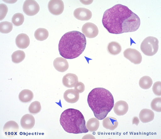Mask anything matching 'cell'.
<instances>
[{
	"label": "cell",
	"mask_w": 161,
	"mask_h": 139,
	"mask_svg": "<svg viewBox=\"0 0 161 139\" xmlns=\"http://www.w3.org/2000/svg\"><path fill=\"white\" fill-rule=\"evenodd\" d=\"M102 22L108 32L116 34L135 32L141 25L139 16L127 7L121 4L106 10Z\"/></svg>",
	"instance_id": "obj_1"
},
{
	"label": "cell",
	"mask_w": 161,
	"mask_h": 139,
	"mask_svg": "<svg viewBox=\"0 0 161 139\" xmlns=\"http://www.w3.org/2000/svg\"><path fill=\"white\" fill-rule=\"evenodd\" d=\"M87 102L95 116L98 120L106 117L114 105L111 93L102 87H97L91 90L88 95Z\"/></svg>",
	"instance_id": "obj_2"
},
{
	"label": "cell",
	"mask_w": 161,
	"mask_h": 139,
	"mask_svg": "<svg viewBox=\"0 0 161 139\" xmlns=\"http://www.w3.org/2000/svg\"><path fill=\"white\" fill-rule=\"evenodd\" d=\"M86 39L78 31L67 32L62 36L58 44L60 54L63 58L74 59L79 57L86 49Z\"/></svg>",
	"instance_id": "obj_3"
},
{
	"label": "cell",
	"mask_w": 161,
	"mask_h": 139,
	"mask_svg": "<svg viewBox=\"0 0 161 139\" xmlns=\"http://www.w3.org/2000/svg\"><path fill=\"white\" fill-rule=\"evenodd\" d=\"M60 123L67 133L79 134L89 131L86 126L84 116L78 110H65L61 114Z\"/></svg>",
	"instance_id": "obj_4"
},
{
	"label": "cell",
	"mask_w": 161,
	"mask_h": 139,
	"mask_svg": "<svg viewBox=\"0 0 161 139\" xmlns=\"http://www.w3.org/2000/svg\"><path fill=\"white\" fill-rule=\"evenodd\" d=\"M158 39L156 37H147L141 44V51L146 55L153 56L158 51Z\"/></svg>",
	"instance_id": "obj_5"
},
{
	"label": "cell",
	"mask_w": 161,
	"mask_h": 139,
	"mask_svg": "<svg viewBox=\"0 0 161 139\" xmlns=\"http://www.w3.org/2000/svg\"><path fill=\"white\" fill-rule=\"evenodd\" d=\"M23 10L25 13L28 16H33L39 11L40 6L35 1L27 0L23 4Z\"/></svg>",
	"instance_id": "obj_6"
},
{
	"label": "cell",
	"mask_w": 161,
	"mask_h": 139,
	"mask_svg": "<svg viewBox=\"0 0 161 139\" xmlns=\"http://www.w3.org/2000/svg\"><path fill=\"white\" fill-rule=\"evenodd\" d=\"M124 56L131 63L135 64H140L142 61V54L135 49L129 48L124 51Z\"/></svg>",
	"instance_id": "obj_7"
},
{
	"label": "cell",
	"mask_w": 161,
	"mask_h": 139,
	"mask_svg": "<svg viewBox=\"0 0 161 139\" xmlns=\"http://www.w3.org/2000/svg\"><path fill=\"white\" fill-rule=\"evenodd\" d=\"M19 127L16 121H8L4 125L3 128L4 134L8 137L11 138L17 135Z\"/></svg>",
	"instance_id": "obj_8"
},
{
	"label": "cell",
	"mask_w": 161,
	"mask_h": 139,
	"mask_svg": "<svg viewBox=\"0 0 161 139\" xmlns=\"http://www.w3.org/2000/svg\"><path fill=\"white\" fill-rule=\"evenodd\" d=\"M83 34L89 38H93L98 35V29L97 26L91 23H88L83 26L82 28Z\"/></svg>",
	"instance_id": "obj_9"
},
{
	"label": "cell",
	"mask_w": 161,
	"mask_h": 139,
	"mask_svg": "<svg viewBox=\"0 0 161 139\" xmlns=\"http://www.w3.org/2000/svg\"><path fill=\"white\" fill-rule=\"evenodd\" d=\"M48 9L53 15H60L64 11V3L61 0H52L48 3Z\"/></svg>",
	"instance_id": "obj_10"
},
{
	"label": "cell",
	"mask_w": 161,
	"mask_h": 139,
	"mask_svg": "<svg viewBox=\"0 0 161 139\" xmlns=\"http://www.w3.org/2000/svg\"><path fill=\"white\" fill-rule=\"evenodd\" d=\"M74 15L77 19L81 21H87L92 16L91 11L85 8H78L75 10Z\"/></svg>",
	"instance_id": "obj_11"
},
{
	"label": "cell",
	"mask_w": 161,
	"mask_h": 139,
	"mask_svg": "<svg viewBox=\"0 0 161 139\" xmlns=\"http://www.w3.org/2000/svg\"><path fill=\"white\" fill-rule=\"evenodd\" d=\"M78 82V77L74 74H67L63 77L62 79L63 85L68 88L74 87Z\"/></svg>",
	"instance_id": "obj_12"
},
{
	"label": "cell",
	"mask_w": 161,
	"mask_h": 139,
	"mask_svg": "<svg viewBox=\"0 0 161 139\" xmlns=\"http://www.w3.org/2000/svg\"><path fill=\"white\" fill-rule=\"evenodd\" d=\"M20 123L23 129L30 130L33 128L35 125V119L31 114H26L22 117Z\"/></svg>",
	"instance_id": "obj_13"
},
{
	"label": "cell",
	"mask_w": 161,
	"mask_h": 139,
	"mask_svg": "<svg viewBox=\"0 0 161 139\" xmlns=\"http://www.w3.org/2000/svg\"><path fill=\"white\" fill-rule=\"evenodd\" d=\"M129 106L127 103L124 101H119L116 102L114 106V111L117 116H123L127 113Z\"/></svg>",
	"instance_id": "obj_14"
},
{
	"label": "cell",
	"mask_w": 161,
	"mask_h": 139,
	"mask_svg": "<svg viewBox=\"0 0 161 139\" xmlns=\"http://www.w3.org/2000/svg\"><path fill=\"white\" fill-rule=\"evenodd\" d=\"M53 66L58 72H64L68 70L69 63L67 59L63 58H57L54 60Z\"/></svg>",
	"instance_id": "obj_15"
},
{
	"label": "cell",
	"mask_w": 161,
	"mask_h": 139,
	"mask_svg": "<svg viewBox=\"0 0 161 139\" xmlns=\"http://www.w3.org/2000/svg\"><path fill=\"white\" fill-rule=\"evenodd\" d=\"M64 98L67 102L71 104L75 103L78 101L79 94L75 90H68L64 92Z\"/></svg>",
	"instance_id": "obj_16"
},
{
	"label": "cell",
	"mask_w": 161,
	"mask_h": 139,
	"mask_svg": "<svg viewBox=\"0 0 161 139\" xmlns=\"http://www.w3.org/2000/svg\"><path fill=\"white\" fill-rule=\"evenodd\" d=\"M16 43L19 49L27 48L30 44V39L29 36L25 33L20 34L16 37Z\"/></svg>",
	"instance_id": "obj_17"
},
{
	"label": "cell",
	"mask_w": 161,
	"mask_h": 139,
	"mask_svg": "<svg viewBox=\"0 0 161 139\" xmlns=\"http://www.w3.org/2000/svg\"><path fill=\"white\" fill-rule=\"evenodd\" d=\"M139 118L143 123H147L153 120L154 113L151 110H142L139 114Z\"/></svg>",
	"instance_id": "obj_18"
},
{
	"label": "cell",
	"mask_w": 161,
	"mask_h": 139,
	"mask_svg": "<svg viewBox=\"0 0 161 139\" xmlns=\"http://www.w3.org/2000/svg\"><path fill=\"white\" fill-rule=\"evenodd\" d=\"M118 126L117 119L113 117H108L103 119V126L106 129L114 130Z\"/></svg>",
	"instance_id": "obj_19"
},
{
	"label": "cell",
	"mask_w": 161,
	"mask_h": 139,
	"mask_svg": "<svg viewBox=\"0 0 161 139\" xmlns=\"http://www.w3.org/2000/svg\"><path fill=\"white\" fill-rule=\"evenodd\" d=\"M34 95L32 91L29 90H24L20 93L19 98L20 101L23 103L30 102L32 101Z\"/></svg>",
	"instance_id": "obj_20"
},
{
	"label": "cell",
	"mask_w": 161,
	"mask_h": 139,
	"mask_svg": "<svg viewBox=\"0 0 161 139\" xmlns=\"http://www.w3.org/2000/svg\"><path fill=\"white\" fill-rule=\"evenodd\" d=\"M108 50L110 54L116 55L120 53L122 51V47L119 43L117 42H112L109 43Z\"/></svg>",
	"instance_id": "obj_21"
},
{
	"label": "cell",
	"mask_w": 161,
	"mask_h": 139,
	"mask_svg": "<svg viewBox=\"0 0 161 139\" xmlns=\"http://www.w3.org/2000/svg\"><path fill=\"white\" fill-rule=\"evenodd\" d=\"M99 121L96 118H92L89 119L86 125V128L89 131L91 132L96 131L99 127Z\"/></svg>",
	"instance_id": "obj_22"
},
{
	"label": "cell",
	"mask_w": 161,
	"mask_h": 139,
	"mask_svg": "<svg viewBox=\"0 0 161 139\" xmlns=\"http://www.w3.org/2000/svg\"><path fill=\"white\" fill-rule=\"evenodd\" d=\"M49 36V32L47 29L43 28L37 29L35 33V37L37 40L42 41L46 40Z\"/></svg>",
	"instance_id": "obj_23"
},
{
	"label": "cell",
	"mask_w": 161,
	"mask_h": 139,
	"mask_svg": "<svg viewBox=\"0 0 161 139\" xmlns=\"http://www.w3.org/2000/svg\"><path fill=\"white\" fill-rule=\"evenodd\" d=\"M139 85L141 88L143 89H149L153 85L152 79L148 76H144L140 80Z\"/></svg>",
	"instance_id": "obj_24"
},
{
	"label": "cell",
	"mask_w": 161,
	"mask_h": 139,
	"mask_svg": "<svg viewBox=\"0 0 161 139\" xmlns=\"http://www.w3.org/2000/svg\"><path fill=\"white\" fill-rule=\"evenodd\" d=\"M25 57V53L21 50L15 51L12 55V60L15 64H19L24 60Z\"/></svg>",
	"instance_id": "obj_25"
},
{
	"label": "cell",
	"mask_w": 161,
	"mask_h": 139,
	"mask_svg": "<svg viewBox=\"0 0 161 139\" xmlns=\"http://www.w3.org/2000/svg\"><path fill=\"white\" fill-rule=\"evenodd\" d=\"M13 29V24L10 22H3L0 23V32L3 33H8Z\"/></svg>",
	"instance_id": "obj_26"
},
{
	"label": "cell",
	"mask_w": 161,
	"mask_h": 139,
	"mask_svg": "<svg viewBox=\"0 0 161 139\" xmlns=\"http://www.w3.org/2000/svg\"><path fill=\"white\" fill-rule=\"evenodd\" d=\"M24 15L20 13H17L14 15L12 21V23L16 26H19L23 24L24 21Z\"/></svg>",
	"instance_id": "obj_27"
},
{
	"label": "cell",
	"mask_w": 161,
	"mask_h": 139,
	"mask_svg": "<svg viewBox=\"0 0 161 139\" xmlns=\"http://www.w3.org/2000/svg\"><path fill=\"white\" fill-rule=\"evenodd\" d=\"M42 107L40 103L38 101H35L31 103L29 106V110L31 114H36L39 113Z\"/></svg>",
	"instance_id": "obj_28"
},
{
	"label": "cell",
	"mask_w": 161,
	"mask_h": 139,
	"mask_svg": "<svg viewBox=\"0 0 161 139\" xmlns=\"http://www.w3.org/2000/svg\"><path fill=\"white\" fill-rule=\"evenodd\" d=\"M151 107L153 111L157 112H161V98H156L151 103Z\"/></svg>",
	"instance_id": "obj_29"
},
{
	"label": "cell",
	"mask_w": 161,
	"mask_h": 139,
	"mask_svg": "<svg viewBox=\"0 0 161 139\" xmlns=\"http://www.w3.org/2000/svg\"><path fill=\"white\" fill-rule=\"evenodd\" d=\"M153 93L158 96L161 95V82L157 81L155 82L153 87Z\"/></svg>",
	"instance_id": "obj_30"
},
{
	"label": "cell",
	"mask_w": 161,
	"mask_h": 139,
	"mask_svg": "<svg viewBox=\"0 0 161 139\" xmlns=\"http://www.w3.org/2000/svg\"><path fill=\"white\" fill-rule=\"evenodd\" d=\"M0 8H1V20H3L5 18L6 16L7 13L8 12V8L5 4L3 3H1L0 5Z\"/></svg>",
	"instance_id": "obj_31"
},
{
	"label": "cell",
	"mask_w": 161,
	"mask_h": 139,
	"mask_svg": "<svg viewBox=\"0 0 161 139\" xmlns=\"http://www.w3.org/2000/svg\"><path fill=\"white\" fill-rule=\"evenodd\" d=\"M75 90L77 91L79 93H82L84 92L85 90V85L83 83L80 82L77 83L75 85Z\"/></svg>",
	"instance_id": "obj_32"
},
{
	"label": "cell",
	"mask_w": 161,
	"mask_h": 139,
	"mask_svg": "<svg viewBox=\"0 0 161 139\" xmlns=\"http://www.w3.org/2000/svg\"><path fill=\"white\" fill-rule=\"evenodd\" d=\"M139 123V120L137 117H134L132 120L133 125H136V126H138V124Z\"/></svg>",
	"instance_id": "obj_33"
},
{
	"label": "cell",
	"mask_w": 161,
	"mask_h": 139,
	"mask_svg": "<svg viewBox=\"0 0 161 139\" xmlns=\"http://www.w3.org/2000/svg\"><path fill=\"white\" fill-rule=\"evenodd\" d=\"M89 135H90V134H89V135H86V136H83V139H95V137H94L93 136H90V137H89Z\"/></svg>",
	"instance_id": "obj_34"
}]
</instances>
